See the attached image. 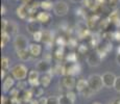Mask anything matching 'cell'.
Instances as JSON below:
<instances>
[{
  "label": "cell",
  "mask_w": 120,
  "mask_h": 104,
  "mask_svg": "<svg viewBox=\"0 0 120 104\" xmlns=\"http://www.w3.org/2000/svg\"><path fill=\"white\" fill-rule=\"evenodd\" d=\"M39 104H47V98L41 97V98L39 99Z\"/></svg>",
  "instance_id": "cell-33"
},
{
  "label": "cell",
  "mask_w": 120,
  "mask_h": 104,
  "mask_svg": "<svg viewBox=\"0 0 120 104\" xmlns=\"http://www.w3.org/2000/svg\"><path fill=\"white\" fill-rule=\"evenodd\" d=\"M60 83L67 91H72L76 86V80H75L74 76H71V75H64L62 77Z\"/></svg>",
  "instance_id": "cell-4"
},
{
  "label": "cell",
  "mask_w": 120,
  "mask_h": 104,
  "mask_svg": "<svg viewBox=\"0 0 120 104\" xmlns=\"http://www.w3.org/2000/svg\"><path fill=\"white\" fill-rule=\"evenodd\" d=\"M18 27L17 23H15L14 21H8V25H6V29L5 31L8 32L10 36H18Z\"/></svg>",
  "instance_id": "cell-16"
},
{
  "label": "cell",
  "mask_w": 120,
  "mask_h": 104,
  "mask_svg": "<svg viewBox=\"0 0 120 104\" xmlns=\"http://www.w3.org/2000/svg\"><path fill=\"white\" fill-rule=\"evenodd\" d=\"M116 61H117V64L120 66V53H118L117 54V56H116Z\"/></svg>",
  "instance_id": "cell-39"
},
{
  "label": "cell",
  "mask_w": 120,
  "mask_h": 104,
  "mask_svg": "<svg viewBox=\"0 0 120 104\" xmlns=\"http://www.w3.org/2000/svg\"><path fill=\"white\" fill-rule=\"evenodd\" d=\"M16 55H17L18 58H19L20 61H28V59L31 57V55H30V53H29L28 49L27 50H18V51H16Z\"/></svg>",
  "instance_id": "cell-18"
},
{
  "label": "cell",
  "mask_w": 120,
  "mask_h": 104,
  "mask_svg": "<svg viewBox=\"0 0 120 104\" xmlns=\"http://www.w3.org/2000/svg\"><path fill=\"white\" fill-rule=\"evenodd\" d=\"M40 72L38 70H30L28 73V76H27V82H28V85H30L31 87H36L39 86L40 84Z\"/></svg>",
  "instance_id": "cell-6"
},
{
  "label": "cell",
  "mask_w": 120,
  "mask_h": 104,
  "mask_svg": "<svg viewBox=\"0 0 120 104\" xmlns=\"http://www.w3.org/2000/svg\"><path fill=\"white\" fill-rule=\"evenodd\" d=\"M36 19L41 23V24H48V23L51 21V15H50L48 11H40V13L37 14Z\"/></svg>",
  "instance_id": "cell-14"
},
{
  "label": "cell",
  "mask_w": 120,
  "mask_h": 104,
  "mask_svg": "<svg viewBox=\"0 0 120 104\" xmlns=\"http://www.w3.org/2000/svg\"><path fill=\"white\" fill-rule=\"evenodd\" d=\"M28 51L30 53L31 57H38L42 54V46L39 43H36V42L31 43V44H29Z\"/></svg>",
  "instance_id": "cell-12"
},
{
  "label": "cell",
  "mask_w": 120,
  "mask_h": 104,
  "mask_svg": "<svg viewBox=\"0 0 120 104\" xmlns=\"http://www.w3.org/2000/svg\"><path fill=\"white\" fill-rule=\"evenodd\" d=\"M88 86H89V84H88V80L82 78V79H78L76 81V86H75V89H76V91L80 94L85 89H87Z\"/></svg>",
  "instance_id": "cell-19"
},
{
  "label": "cell",
  "mask_w": 120,
  "mask_h": 104,
  "mask_svg": "<svg viewBox=\"0 0 120 104\" xmlns=\"http://www.w3.org/2000/svg\"><path fill=\"white\" fill-rule=\"evenodd\" d=\"M6 70H3V69H1V79H5L6 77Z\"/></svg>",
  "instance_id": "cell-34"
},
{
  "label": "cell",
  "mask_w": 120,
  "mask_h": 104,
  "mask_svg": "<svg viewBox=\"0 0 120 104\" xmlns=\"http://www.w3.org/2000/svg\"><path fill=\"white\" fill-rule=\"evenodd\" d=\"M88 84L94 91V93L99 92L103 87V82H102V77L98 74H91L88 77Z\"/></svg>",
  "instance_id": "cell-2"
},
{
  "label": "cell",
  "mask_w": 120,
  "mask_h": 104,
  "mask_svg": "<svg viewBox=\"0 0 120 104\" xmlns=\"http://www.w3.org/2000/svg\"><path fill=\"white\" fill-rule=\"evenodd\" d=\"M43 89L44 87H41L40 85L39 86H36V87H33L31 91H33V94H34V98H41V96L43 95Z\"/></svg>",
  "instance_id": "cell-24"
},
{
  "label": "cell",
  "mask_w": 120,
  "mask_h": 104,
  "mask_svg": "<svg viewBox=\"0 0 120 104\" xmlns=\"http://www.w3.org/2000/svg\"><path fill=\"white\" fill-rule=\"evenodd\" d=\"M26 30L33 36V34H34L36 32L42 30V24H41L37 19L29 20L28 22H27V25H26Z\"/></svg>",
  "instance_id": "cell-9"
},
{
  "label": "cell",
  "mask_w": 120,
  "mask_h": 104,
  "mask_svg": "<svg viewBox=\"0 0 120 104\" xmlns=\"http://www.w3.org/2000/svg\"><path fill=\"white\" fill-rule=\"evenodd\" d=\"M47 104H60V100L57 97H48L47 98Z\"/></svg>",
  "instance_id": "cell-28"
},
{
  "label": "cell",
  "mask_w": 120,
  "mask_h": 104,
  "mask_svg": "<svg viewBox=\"0 0 120 104\" xmlns=\"http://www.w3.org/2000/svg\"><path fill=\"white\" fill-rule=\"evenodd\" d=\"M102 56L98 53V51L91 52L87 55V62L90 67H97L100 65Z\"/></svg>",
  "instance_id": "cell-8"
},
{
  "label": "cell",
  "mask_w": 120,
  "mask_h": 104,
  "mask_svg": "<svg viewBox=\"0 0 120 104\" xmlns=\"http://www.w3.org/2000/svg\"><path fill=\"white\" fill-rule=\"evenodd\" d=\"M14 46L16 48V51L18 50H27L29 47L28 40L22 34H18L16 36L15 40H14Z\"/></svg>",
  "instance_id": "cell-5"
},
{
  "label": "cell",
  "mask_w": 120,
  "mask_h": 104,
  "mask_svg": "<svg viewBox=\"0 0 120 104\" xmlns=\"http://www.w3.org/2000/svg\"><path fill=\"white\" fill-rule=\"evenodd\" d=\"M27 84H28V82H25V80H21V81H18L17 83V89L18 90H23V91H25L26 90V86H27Z\"/></svg>",
  "instance_id": "cell-29"
},
{
  "label": "cell",
  "mask_w": 120,
  "mask_h": 104,
  "mask_svg": "<svg viewBox=\"0 0 120 104\" xmlns=\"http://www.w3.org/2000/svg\"><path fill=\"white\" fill-rule=\"evenodd\" d=\"M59 100H60V104H74V101L67 94L62 95L61 97H59Z\"/></svg>",
  "instance_id": "cell-22"
},
{
  "label": "cell",
  "mask_w": 120,
  "mask_h": 104,
  "mask_svg": "<svg viewBox=\"0 0 120 104\" xmlns=\"http://www.w3.org/2000/svg\"><path fill=\"white\" fill-rule=\"evenodd\" d=\"M54 3H52L50 0H44L40 3V7L45 11H49L50 10H53Z\"/></svg>",
  "instance_id": "cell-21"
},
{
  "label": "cell",
  "mask_w": 120,
  "mask_h": 104,
  "mask_svg": "<svg viewBox=\"0 0 120 104\" xmlns=\"http://www.w3.org/2000/svg\"><path fill=\"white\" fill-rule=\"evenodd\" d=\"M52 41H53V34L48 30L43 31V43L45 45H51Z\"/></svg>",
  "instance_id": "cell-20"
},
{
  "label": "cell",
  "mask_w": 120,
  "mask_h": 104,
  "mask_svg": "<svg viewBox=\"0 0 120 104\" xmlns=\"http://www.w3.org/2000/svg\"><path fill=\"white\" fill-rule=\"evenodd\" d=\"M69 11V5L63 0H59V1L54 2L53 5V13L59 17H63L66 16Z\"/></svg>",
  "instance_id": "cell-3"
},
{
  "label": "cell",
  "mask_w": 120,
  "mask_h": 104,
  "mask_svg": "<svg viewBox=\"0 0 120 104\" xmlns=\"http://www.w3.org/2000/svg\"><path fill=\"white\" fill-rule=\"evenodd\" d=\"M6 25H8V20L3 19V20H2V22H1V29H2V31H5Z\"/></svg>",
  "instance_id": "cell-32"
},
{
  "label": "cell",
  "mask_w": 120,
  "mask_h": 104,
  "mask_svg": "<svg viewBox=\"0 0 120 104\" xmlns=\"http://www.w3.org/2000/svg\"><path fill=\"white\" fill-rule=\"evenodd\" d=\"M15 78L13 76H6L5 79H3L2 82V92L4 94L10 93L11 90L14 89V85H15Z\"/></svg>",
  "instance_id": "cell-10"
},
{
  "label": "cell",
  "mask_w": 120,
  "mask_h": 104,
  "mask_svg": "<svg viewBox=\"0 0 120 104\" xmlns=\"http://www.w3.org/2000/svg\"><path fill=\"white\" fill-rule=\"evenodd\" d=\"M67 59L69 61V62H76L75 61V54L74 53H70V54L67 56Z\"/></svg>",
  "instance_id": "cell-31"
},
{
  "label": "cell",
  "mask_w": 120,
  "mask_h": 104,
  "mask_svg": "<svg viewBox=\"0 0 120 104\" xmlns=\"http://www.w3.org/2000/svg\"><path fill=\"white\" fill-rule=\"evenodd\" d=\"M50 69H51V65L49 64V61H45V59L40 61L36 66V70H38L39 72L42 74L50 72Z\"/></svg>",
  "instance_id": "cell-13"
},
{
  "label": "cell",
  "mask_w": 120,
  "mask_h": 104,
  "mask_svg": "<svg viewBox=\"0 0 120 104\" xmlns=\"http://www.w3.org/2000/svg\"><path fill=\"white\" fill-rule=\"evenodd\" d=\"M10 38H11V36L6 31H2L1 32V48L5 47L6 44L10 42Z\"/></svg>",
  "instance_id": "cell-23"
},
{
  "label": "cell",
  "mask_w": 120,
  "mask_h": 104,
  "mask_svg": "<svg viewBox=\"0 0 120 104\" xmlns=\"http://www.w3.org/2000/svg\"><path fill=\"white\" fill-rule=\"evenodd\" d=\"M8 68H10V58L6 57V56H2V58H1V69L8 71Z\"/></svg>",
  "instance_id": "cell-25"
},
{
  "label": "cell",
  "mask_w": 120,
  "mask_h": 104,
  "mask_svg": "<svg viewBox=\"0 0 120 104\" xmlns=\"http://www.w3.org/2000/svg\"><path fill=\"white\" fill-rule=\"evenodd\" d=\"M94 1H95V3L97 4V5H101V4L103 3V1H105V0H94Z\"/></svg>",
  "instance_id": "cell-37"
},
{
  "label": "cell",
  "mask_w": 120,
  "mask_h": 104,
  "mask_svg": "<svg viewBox=\"0 0 120 104\" xmlns=\"http://www.w3.org/2000/svg\"><path fill=\"white\" fill-rule=\"evenodd\" d=\"M5 14H6V8L4 5H2L1 6V15H5Z\"/></svg>",
  "instance_id": "cell-35"
},
{
  "label": "cell",
  "mask_w": 120,
  "mask_h": 104,
  "mask_svg": "<svg viewBox=\"0 0 120 104\" xmlns=\"http://www.w3.org/2000/svg\"><path fill=\"white\" fill-rule=\"evenodd\" d=\"M93 94H94V91L90 86H88L87 89H85L84 91L80 93V95H82V97H85V98H90V97H92Z\"/></svg>",
  "instance_id": "cell-26"
},
{
  "label": "cell",
  "mask_w": 120,
  "mask_h": 104,
  "mask_svg": "<svg viewBox=\"0 0 120 104\" xmlns=\"http://www.w3.org/2000/svg\"><path fill=\"white\" fill-rule=\"evenodd\" d=\"M71 2H73V3H82V2H84L85 0H70Z\"/></svg>",
  "instance_id": "cell-38"
},
{
  "label": "cell",
  "mask_w": 120,
  "mask_h": 104,
  "mask_svg": "<svg viewBox=\"0 0 120 104\" xmlns=\"http://www.w3.org/2000/svg\"><path fill=\"white\" fill-rule=\"evenodd\" d=\"M16 13H17L18 17H19L20 19H22V20L27 19V17L29 16L28 10H27V5H25V4H22V5H20L19 7L17 8Z\"/></svg>",
  "instance_id": "cell-17"
},
{
  "label": "cell",
  "mask_w": 120,
  "mask_h": 104,
  "mask_svg": "<svg viewBox=\"0 0 120 104\" xmlns=\"http://www.w3.org/2000/svg\"><path fill=\"white\" fill-rule=\"evenodd\" d=\"M80 72V66L77 62H70L65 68V75L75 76Z\"/></svg>",
  "instance_id": "cell-11"
},
{
  "label": "cell",
  "mask_w": 120,
  "mask_h": 104,
  "mask_svg": "<svg viewBox=\"0 0 120 104\" xmlns=\"http://www.w3.org/2000/svg\"><path fill=\"white\" fill-rule=\"evenodd\" d=\"M114 89L116 90L117 92H120V76H118V77L116 78V82H115Z\"/></svg>",
  "instance_id": "cell-30"
},
{
  "label": "cell",
  "mask_w": 120,
  "mask_h": 104,
  "mask_svg": "<svg viewBox=\"0 0 120 104\" xmlns=\"http://www.w3.org/2000/svg\"><path fill=\"white\" fill-rule=\"evenodd\" d=\"M17 1H19V0H17Z\"/></svg>",
  "instance_id": "cell-40"
},
{
  "label": "cell",
  "mask_w": 120,
  "mask_h": 104,
  "mask_svg": "<svg viewBox=\"0 0 120 104\" xmlns=\"http://www.w3.org/2000/svg\"><path fill=\"white\" fill-rule=\"evenodd\" d=\"M33 39L36 43H40V42L43 41V31H38L34 34H33Z\"/></svg>",
  "instance_id": "cell-27"
},
{
  "label": "cell",
  "mask_w": 120,
  "mask_h": 104,
  "mask_svg": "<svg viewBox=\"0 0 120 104\" xmlns=\"http://www.w3.org/2000/svg\"><path fill=\"white\" fill-rule=\"evenodd\" d=\"M51 80H52V75H51V72H48V73H44L41 75L40 77V84L42 87H48L51 83Z\"/></svg>",
  "instance_id": "cell-15"
},
{
  "label": "cell",
  "mask_w": 120,
  "mask_h": 104,
  "mask_svg": "<svg viewBox=\"0 0 120 104\" xmlns=\"http://www.w3.org/2000/svg\"><path fill=\"white\" fill-rule=\"evenodd\" d=\"M11 76L15 78L16 80L18 81H21V80H25L26 77L28 76V69L25 65L23 64H17L11 68Z\"/></svg>",
  "instance_id": "cell-1"
},
{
  "label": "cell",
  "mask_w": 120,
  "mask_h": 104,
  "mask_svg": "<svg viewBox=\"0 0 120 104\" xmlns=\"http://www.w3.org/2000/svg\"><path fill=\"white\" fill-rule=\"evenodd\" d=\"M29 104H39V100H37L36 98H34L33 100H31L30 102H29Z\"/></svg>",
  "instance_id": "cell-36"
},
{
  "label": "cell",
  "mask_w": 120,
  "mask_h": 104,
  "mask_svg": "<svg viewBox=\"0 0 120 104\" xmlns=\"http://www.w3.org/2000/svg\"><path fill=\"white\" fill-rule=\"evenodd\" d=\"M102 77V82H103V86L111 89V87H114L115 82H116V78L117 76H115V74L111 73V72H105V74L101 75Z\"/></svg>",
  "instance_id": "cell-7"
}]
</instances>
